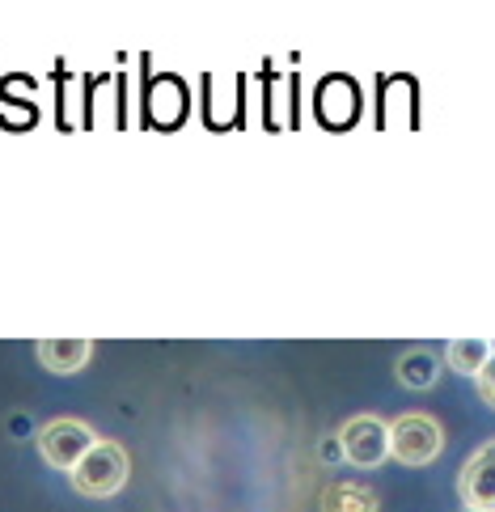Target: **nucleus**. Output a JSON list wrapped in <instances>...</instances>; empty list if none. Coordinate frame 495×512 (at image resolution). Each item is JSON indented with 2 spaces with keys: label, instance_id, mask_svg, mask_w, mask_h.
<instances>
[{
  "label": "nucleus",
  "instance_id": "obj_1",
  "mask_svg": "<svg viewBox=\"0 0 495 512\" xmlns=\"http://www.w3.org/2000/svg\"><path fill=\"white\" fill-rule=\"evenodd\" d=\"M127 474H132L127 449L115 445V441H98L77 466L68 470V479H72V487H77V496L106 500V496H115V491H123Z\"/></svg>",
  "mask_w": 495,
  "mask_h": 512
},
{
  "label": "nucleus",
  "instance_id": "obj_2",
  "mask_svg": "<svg viewBox=\"0 0 495 512\" xmlns=\"http://www.w3.org/2000/svg\"><path fill=\"white\" fill-rule=\"evenodd\" d=\"M445 449V428L432 415H402L390 428V457L402 466H428Z\"/></svg>",
  "mask_w": 495,
  "mask_h": 512
},
{
  "label": "nucleus",
  "instance_id": "obj_3",
  "mask_svg": "<svg viewBox=\"0 0 495 512\" xmlns=\"http://www.w3.org/2000/svg\"><path fill=\"white\" fill-rule=\"evenodd\" d=\"M339 453L360 470H377L390 462V424L377 415H352L339 428Z\"/></svg>",
  "mask_w": 495,
  "mask_h": 512
},
{
  "label": "nucleus",
  "instance_id": "obj_4",
  "mask_svg": "<svg viewBox=\"0 0 495 512\" xmlns=\"http://www.w3.org/2000/svg\"><path fill=\"white\" fill-rule=\"evenodd\" d=\"M98 445V432L85 424V419H51V424H43L39 432V453L43 462L55 466V470H72L81 462V457Z\"/></svg>",
  "mask_w": 495,
  "mask_h": 512
},
{
  "label": "nucleus",
  "instance_id": "obj_5",
  "mask_svg": "<svg viewBox=\"0 0 495 512\" xmlns=\"http://www.w3.org/2000/svg\"><path fill=\"white\" fill-rule=\"evenodd\" d=\"M457 496L474 512H495V441L479 445L457 474Z\"/></svg>",
  "mask_w": 495,
  "mask_h": 512
},
{
  "label": "nucleus",
  "instance_id": "obj_6",
  "mask_svg": "<svg viewBox=\"0 0 495 512\" xmlns=\"http://www.w3.org/2000/svg\"><path fill=\"white\" fill-rule=\"evenodd\" d=\"M34 352H39L47 373L68 377V373H81L89 364V356H94V343H89V339H43Z\"/></svg>",
  "mask_w": 495,
  "mask_h": 512
},
{
  "label": "nucleus",
  "instance_id": "obj_7",
  "mask_svg": "<svg viewBox=\"0 0 495 512\" xmlns=\"http://www.w3.org/2000/svg\"><path fill=\"white\" fill-rule=\"evenodd\" d=\"M322 512H377V491L364 487V483H352V479H339V483H326L322 500H318Z\"/></svg>",
  "mask_w": 495,
  "mask_h": 512
},
{
  "label": "nucleus",
  "instance_id": "obj_8",
  "mask_svg": "<svg viewBox=\"0 0 495 512\" xmlns=\"http://www.w3.org/2000/svg\"><path fill=\"white\" fill-rule=\"evenodd\" d=\"M394 377H398V386H407V390H432L436 377H440L436 356L428 352V347H411V352L398 356Z\"/></svg>",
  "mask_w": 495,
  "mask_h": 512
},
{
  "label": "nucleus",
  "instance_id": "obj_9",
  "mask_svg": "<svg viewBox=\"0 0 495 512\" xmlns=\"http://www.w3.org/2000/svg\"><path fill=\"white\" fill-rule=\"evenodd\" d=\"M445 360L453 373H466V377H479L483 364L491 360V339H453L445 347Z\"/></svg>",
  "mask_w": 495,
  "mask_h": 512
},
{
  "label": "nucleus",
  "instance_id": "obj_10",
  "mask_svg": "<svg viewBox=\"0 0 495 512\" xmlns=\"http://www.w3.org/2000/svg\"><path fill=\"white\" fill-rule=\"evenodd\" d=\"M474 381H479V398L487 402V407H495V343H491V360L483 364V373Z\"/></svg>",
  "mask_w": 495,
  "mask_h": 512
},
{
  "label": "nucleus",
  "instance_id": "obj_11",
  "mask_svg": "<svg viewBox=\"0 0 495 512\" xmlns=\"http://www.w3.org/2000/svg\"><path fill=\"white\" fill-rule=\"evenodd\" d=\"M462 512H474V508H462Z\"/></svg>",
  "mask_w": 495,
  "mask_h": 512
}]
</instances>
